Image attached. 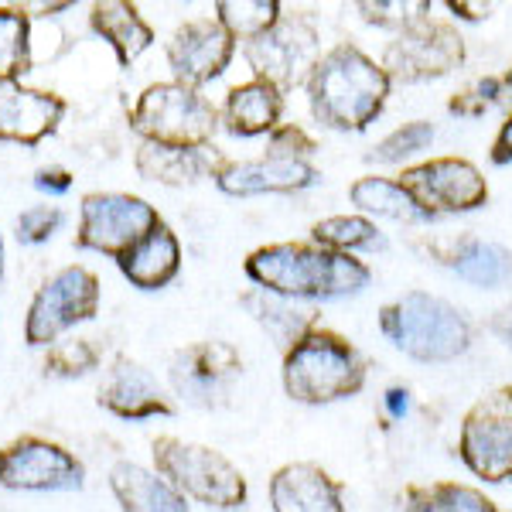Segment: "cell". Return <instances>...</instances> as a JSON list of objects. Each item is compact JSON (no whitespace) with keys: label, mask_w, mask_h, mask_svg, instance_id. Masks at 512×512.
Segmentation results:
<instances>
[{"label":"cell","mask_w":512,"mask_h":512,"mask_svg":"<svg viewBox=\"0 0 512 512\" xmlns=\"http://www.w3.org/2000/svg\"><path fill=\"white\" fill-rule=\"evenodd\" d=\"M120 274L137 287V291H161L181 270V243L168 222L154 226L134 250H127L117 260Z\"/></svg>","instance_id":"obj_20"},{"label":"cell","mask_w":512,"mask_h":512,"mask_svg":"<svg viewBox=\"0 0 512 512\" xmlns=\"http://www.w3.org/2000/svg\"><path fill=\"white\" fill-rule=\"evenodd\" d=\"M379 332L396 352L417 362H451L472 349V321L427 291H407L383 304Z\"/></svg>","instance_id":"obj_3"},{"label":"cell","mask_w":512,"mask_h":512,"mask_svg":"<svg viewBox=\"0 0 512 512\" xmlns=\"http://www.w3.org/2000/svg\"><path fill=\"white\" fill-rule=\"evenodd\" d=\"M65 110V99L52 89L0 82V140L35 147L62 127Z\"/></svg>","instance_id":"obj_18"},{"label":"cell","mask_w":512,"mask_h":512,"mask_svg":"<svg viewBox=\"0 0 512 512\" xmlns=\"http://www.w3.org/2000/svg\"><path fill=\"white\" fill-rule=\"evenodd\" d=\"M96 403L106 414L120 420H151V417H175V403L164 393V386L154 379L151 369H144L140 362L113 359V366L106 369L103 383L96 390Z\"/></svg>","instance_id":"obj_16"},{"label":"cell","mask_w":512,"mask_h":512,"mask_svg":"<svg viewBox=\"0 0 512 512\" xmlns=\"http://www.w3.org/2000/svg\"><path fill=\"white\" fill-rule=\"evenodd\" d=\"M492 164H512V113L506 117V123L499 127V134H495Z\"/></svg>","instance_id":"obj_38"},{"label":"cell","mask_w":512,"mask_h":512,"mask_svg":"<svg viewBox=\"0 0 512 512\" xmlns=\"http://www.w3.org/2000/svg\"><path fill=\"white\" fill-rule=\"evenodd\" d=\"M99 362H103V352L93 338H59L55 345L45 349V359H41V369L52 379H82L89 373H96Z\"/></svg>","instance_id":"obj_32"},{"label":"cell","mask_w":512,"mask_h":512,"mask_svg":"<svg viewBox=\"0 0 512 512\" xmlns=\"http://www.w3.org/2000/svg\"><path fill=\"white\" fill-rule=\"evenodd\" d=\"M253 79L277 86L280 93L308 86L311 72L321 62V35L308 14H284L263 38L243 45Z\"/></svg>","instance_id":"obj_10"},{"label":"cell","mask_w":512,"mask_h":512,"mask_svg":"<svg viewBox=\"0 0 512 512\" xmlns=\"http://www.w3.org/2000/svg\"><path fill=\"white\" fill-rule=\"evenodd\" d=\"M89 28L113 48L123 69H130L154 45V28L140 18L137 4H127V0H96L89 7Z\"/></svg>","instance_id":"obj_23"},{"label":"cell","mask_w":512,"mask_h":512,"mask_svg":"<svg viewBox=\"0 0 512 512\" xmlns=\"http://www.w3.org/2000/svg\"><path fill=\"white\" fill-rule=\"evenodd\" d=\"M161 212L147 198L130 192H89L79 202L76 246L120 260L127 250L161 226Z\"/></svg>","instance_id":"obj_8"},{"label":"cell","mask_w":512,"mask_h":512,"mask_svg":"<svg viewBox=\"0 0 512 512\" xmlns=\"http://www.w3.org/2000/svg\"><path fill=\"white\" fill-rule=\"evenodd\" d=\"M243 304L253 315L256 325L274 338L277 345H284V352L291 349L294 342H301L311 328H318L315 311L311 308H304L301 301H291V297H277L270 291H260V287H253L250 294H243Z\"/></svg>","instance_id":"obj_26"},{"label":"cell","mask_w":512,"mask_h":512,"mask_svg":"<svg viewBox=\"0 0 512 512\" xmlns=\"http://www.w3.org/2000/svg\"><path fill=\"white\" fill-rule=\"evenodd\" d=\"M274 512H345L342 485L315 461H291L270 478Z\"/></svg>","instance_id":"obj_19"},{"label":"cell","mask_w":512,"mask_h":512,"mask_svg":"<svg viewBox=\"0 0 512 512\" xmlns=\"http://www.w3.org/2000/svg\"><path fill=\"white\" fill-rule=\"evenodd\" d=\"M383 403H386V414H390L393 420H403L410 410V393L403 390V386H390L383 396Z\"/></svg>","instance_id":"obj_39"},{"label":"cell","mask_w":512,"mask_h":512,"mask_svg":"<svg viewBox=\"0 0 512 512\" xmlns=\"http://www.w3.org/2000/svg\"><path fill=\"white\" fill-rule=\"evenodd\" d=\"M434 144V127L427 120H410L403 127H396L393 134H386L373 151L366 154L373 164H403L414 154L427 151Z\"/></svg>","instance_id":"obj_33"},{"label":"cell","mask_w":512,"mask_h":512,"mask_svg":"<svg viewBox=\"0 0 512 512\" xmlns=\"http://www.w3.org/2000/svg\"><path fill=\"white\" fill-rule=\"evenodd\" d=\"M31 14L0 4V82H21L31 72Z\"/></svg>","instance_id":"obj_29"},{"label":"cell","mask_w":512,"mask_h":512,"mask_svg":"<svg viewBox=\"0 0 512 512\" xmlns=\"http://www.w3.org/2000/svg\"><path fill=\"white\" fill-rule=\"evenodd\" d=\"M362 14V21L376 24V28H393L396 35L407 31L410 24H417L420 18H427L431 7L427 4H407V0H379V4H355Z\"/></svg>","instance_id":"obj_35"},{"label":"cell","mask_w":512,"mask_h":512,"mask_svg":"<svg viewBox=\"0 0 512 512\" xmlns=\"http://www.w3.org/2000/svg\"><path fill=\"white\" fill-rule=\"evenodd\" d=\"M489 328H492V335H499L502 342L512 345V304H509V308H502V311H495Z\"/></svg>","instance_id":"obj_41"},{"label":"cell","mask_w":512,"mask_h":512,"mask_svg":"<svg viewBox=\"0 0 512 512\" xmlns=\"http://www.w3.org/2000/svg\"><path fill=\"white\" fill-rule=\"evenodd\" d=\"M222 113L202 89L181 82H151L130 106V130L144 144L161 147H212Z\"/></svg>","instance_id":"obj_5"},{"label":"cell","mask_w":512,"mask_h":512,"mask_svg":"<svg viewBox=\"0 0 512 512\" xmlns=\"http://www.w3.org/2000/svg\"><path fill=\"white\" fill-rule=\"evenodd\" d=\"M280 0H219L216 4V21L233 35V41H250L263 38L274 24L284 18Z\"/></svg>","instance_id":"obj_30"},{"label":"cell","mask_w":512,"mask_h":512,"mask_svg":"<svg viewBox=\"0 0 512 512\" xmlns=\"http://www.w3.org/2000/svg\"><path fill=\"white\" fill-rule=\"evenodd\" d=\"M315 151H318L315 137H311L304 127H297V123H280L274 134L267 137V154H277V158L311 161Z\"/></svg>","instance_id":"obj_36"},{"label":"cell","mask_w":512,"mask_h":512,"mask_svg":"<svg viewBox=\"0 0 512 512\" xmlns=\"http://www.w3.org/2000/svg\"><path fill=\"white\" fill-rule=\"evenodd\" d=\"M103 301V284L89 267L69 263L55 270L52 277L41 280L24 315V342L31 349H48L65 338L76 325H86L99 315Z\"/></svg>","instance_id":"obj_7"},{"label":"cell","mask_w":512,"mask_h":512,"mask_svg":"<svg viewBox=\"0 0 512 512\" xmlns=\"http://www.w3.org/2000/svg\"><path fill=\"white\" fill-rule=\"evenodd\" d=\"M216 147H161L140 144L134 154V168L140 178L158 181L168 188H185L202 178H212L219 171Z\"/></svg>","instance_id":"obj_21"},{"label":"cell","mask_w":512,"mask_h":512,"mask_svg":"<svg viewBox=\"0 0 512 512\" xmlns=\"http://www.w3.org/2000/svg\"><path fill=\"white\" fill-rule=\"evenodd\" d=\"M110 489L123 512H188L185 495L137 461H117L110 468Z\"/></svg>","instance_id":"obj_24"},{"label":"cell","mask_w":512,"mask_h":512,"mask_svg":"<svg viewBox=\"0 0 512 512\" xmlns=\"http://www.w3.org/2000/svg\"><path fill=\"white\" fill-rule=\"evenodd\" d=\"M164 55H168V69L175 82L188 89H202L229 69L236 41L216 18H192L178 24Z\"/></svg>","instance_id":"obj_15"},{"label":"cell","mask_w":512,"mask_h":512,"mask_svg":"<svg viewBox=\"0 0 512 512\" xmlns=\"http://www.w3.org/2000/svg\"><path fill=\"white\" fill-rule=\"evenodd\" d=\"M72 185H76V175L62 164H48V168H38L35 171V188L41 195L48 198H59V195H69Z\"/></svg>","instance_id":"obj_37"},{"label":"cell","mask_w":512,"mask_h":512,"mask_svg":"<svg viewBox=\"0 0 512 512\" xmlns=\"http://www.w3.org/2000/svg\"><path fill=\"white\" fill-rule=\"evenodd\" d=\"M0 485L11 492H79L86 465L59 441L21 434L0 448Z\"/></svg>","instance_id":"obj_11"},{"label":"cell","mask_w":512,"mask_h":512,"mask_svg":"<svg viewBox=\"0 0 512 512\" xmlns=\"http://www.w3.org/2000/svg\"><path fill=\"white\" fill-rule=\"evenodd\" d=\"M352 205H359L362 212L390 222H403V226H420L431 222L434 216L417 202L407 188L400 185V178H383V175H366L349 188Z\"/></svg>","instance_id":"obj_25"},{"label":"cell","mask_w":512,"mask_h":512,"mask_svg":"<svg viewBox=\"0 0 512 512\" xmlns=\"http://www.w3.org/2000/svg\"><path fill=\"white\" fill-rule=\"evenodd\" d=\"M465 62V41L444 21L431 14L400 31L386 48L383 69L393 82H427L441 79Z\"/></svg>","instance_id":"obj_13"},{"label":"cell","mask_w":512,"mask_h":512,"mask_svg":"<svg viewBox=\"0 0 512 512\" xmlns=\"http://www.w3.org/2000/svg\"><path fill=\"white\" fill-rule=\"evenodd\" d=\"M65 226V209L62 205H31L14 219V239L21 246H41L48 243L59 229Z\"/></svg>","instance_id":"obj_34"},{"label":"cell","mask_w":512,"mask_h":512,"mask_svg":"<svg viewBox=\"0 0 512 512\" xmlns=\"http://www.w3.org/2000/svg\"><path fill=\"white\" fill-rule=\"evenodd\" d=\"M400 185L424 205L431 216L475 212L489 202V181L465 158H431L403 168Z\"/></svg>","instance_id":"obj_14"},{"label":"cell","mask_w":512,"mask_h":512,"mask_svg":"<svg viewBox=\"0 0 512 512\" xmlns=\"http://www.w3.org/2000/svg\"><path fill=\"white\" fill-rule=\"evenodd\" d=\"M318 178L321 171L311 161L277 158V154H263V158L250 161H222L219 171L212 175L219 192L233 198L304 192V188L318 185Z\"/></svg>","instance_id":"obj_17"},{"label":"cell","mask_w":512,"mask_h":512,"mask_svg":"<svg viewBox=\"0 0 512 512\" xmlns=\"http://www.w3.org/2000/svg\"><path fill=\"white\" fill-rule=\"evenodd\" d=\"M243 376V359L229 342H195L171 355L168 383L181 403L195 410H219L233 400Z\"/></svg>","instance_id":"obj_12"},{"label":"cell","mask_w":512,"mask_h":512,"mask_svg":"<svg viewBox=\"0 0 512 512\" xmlns=\"http://www.w3.org/2000/svg\"><path fill=\"white\" fill-rule=\"evenodd\" d=\"M151 458L154 472L168 478L185 499L198 502V506L229 512L243 506L250 495L243 472L216 448L164 434L151 444Z\"/></svg>","instance_id":"obj_6"},{"label":"cell","mask_w":512,"mask_h":512,"mask_svg":"<svg viewBox=\"0 0 512 512\" xmlns=\"http://www.w3.org/2000/svg\"><path fill=\"white\" fill-rule=\"evenodd\" d=\"M315 246H325L332 253H359V250H379L383 236H379L376 222H369L366 216H332L321 219L311 229Z\"/></svg>","instance_id":"obj_31"},{"label":"cell","mask_w":512,"mask_h":512,"mask_svg":"<svg viewBox=\"0 0 512 512\" xmlns=\"http://www.w3.org/2000/svg\"><path fill=\"white\" fill-rule=\"evenodd\" d=\"M448 7L465 21H485L492 14V4H465V0H451Z\"/></svg>","instance_id":"obj_40"},{"label":"cell","mask_w":512,"mask_h":512,"mask_svg":"<svg viewBox=\"0 0 512 512\" xmlns=\"http://www.w3.org/2000/svg\"><path fill=\"white\" fill-rule=\"evenodd\" d=\"M284 93L263 79L239 82L222 106V127L233 137H270L280 127Z\"/></svg>","instance_id":"obj_22"},{"label":"cell","mask_w":512,"mask_h":512,"mask_svg":"<svg viewBox=\"0 0 512 512\" xmlns=\"http://www.w3.org/2000/svg\"><path fill=\"white\" fill-rule=\"evenodd\" d=\"M393 79L355 45H335L321 55L308 79V106L321 127L359 134L383 113Z\"/></svg>","instance_id":"obj_2"},{"label":"cell","mask_w":512,"mask_h":512,"mask_svg":"<svg viewBox=\"0 0 512 512\" xmlns=\"http://www.w3.org/2000/svg\"><path fill=\"white\" fill-rule=\"evenodd\" d=\"M458 458L475 478L512 482V383L485 393L461 420Z\"/></svg>","instance_id":"obj_9"},{"label":"cell","mask_w":512,"mask_h":512,"mask_svg":"<svg viewBox=\"0 0 512 512\" xmlns=\"http://www.w3.org/2000/svg\"><path fill=\"white\" fill-rule=\"evenodd\" d=\"M499 79H502V99H512V69Z\"/></svg>","instance_id":"obj_42"},{"label":"cell","mask_w":512,"mask_h":512,"mask_svg":"<svg viewBox=\"0 0 512 512\" xmlns=\"http://www.w3.org/2000/svg\"><path fill=\"white\" fill-rule=\"evenodd\" d=\"M246 277L260 291L291 301H335L362 294L373 270L349 253H332L315 243H270L246 256Z\"/></svg>","instance_id":"obj_1"},{"label":"cell","mask_w":512,"mask_h":512,"mask_svg":"<svg viewBox=\"0 0 512 512\" xmlns=\"http://www.w3.org/2000/svg\"><path fill=\"white\" fill-rule=\"evenodd\" d=\"M441 263H448L465 284H475L482 291H499V287L512 284V253L499 243H485V239L468 236Z\"/></svg>","instance_id":"obj_27"},{"label":"cell","mask_w":512,"mask_h":512,"mask_svg":"<svg viewBox=\"0 0 512 512\" xmlns=\"http://www.w3.org/2000/svg\"><path fill=\"white\" fill-rule=\"evenodd\" d=\"M403 512H499L485 492L458 482L410 485L403 492Z\"/></svg>","instance_id":"obj_28"},{"label":"cell","mask_w":512,"mask_h":512,"mask_svg":"<svg viewBox=\"0 0 512 512\" xmlns=\"http://www.w3.org/2000/svg\"><path fill=\"white\" fill-rule=\"evenodd\" d=\"M4 267H7V250H4V236H0V284H4Z\"/></svg>","instance_id":"obj_43"},{"label":"cell","mask_w":512,"mask_h":512,"mask_svg":"<svg viewBox=\"0 0 512 512\" xmlns=\"http://www.w3.org/2000/svg\"><path fill=\"white\" fill-rule=\"evenodd\" d=\"M280 379L291 400L325 407V403L349 400L366 386V362L342 335L328 328H311L301 342L284 352Z\"/></svg>","instance_id":"obj_4"}]
</instances>
